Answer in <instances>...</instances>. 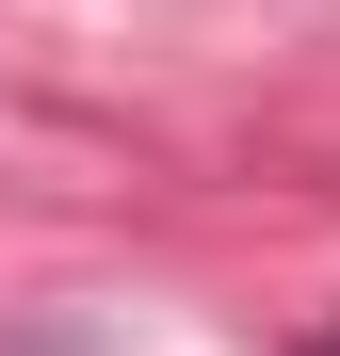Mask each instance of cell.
<instances>
[{"label": "cell", "instance_id": "1", "mask_svg": "<svg viewBox=\"0 0 340 356\" xmlns=\"http://www.w3.org/2000/svg\"><path fill=\"white\" fill-rule=\"evenodd\" d=\"M292 356H340V324H324V340H292Z\"/></svg>", "mask_w": 340, "mask_h": 356}]
</instances>
